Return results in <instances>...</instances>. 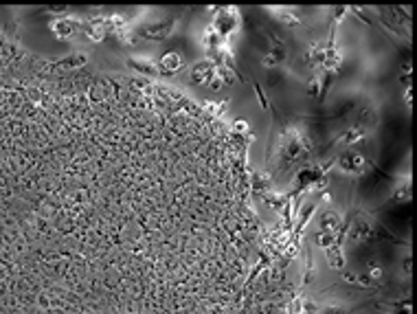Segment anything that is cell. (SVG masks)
<instances>
[{
	"label": "cell",
	"mask_w": 417,
	"mask_h": 314,
	"mask_svg": "<svg viewBox=\"0 0 417 314\" xmlns=\"http://www.w3.org/2000/svg\"><path fill=\"white\" fill-rule=\"evenodd\" d=\"M371 277L380 279V277H382V270H380V268H371Z\"/></svg>",
	"instance_id": "obj_12"
},
{
	"label": "cell",
	"mask_w": 417,
	"mask_h": 314,
	"mask_svg": "<svg viewBox=\"0 0 417 314\" xmlns=\"http://www.w3.org/2000/svg\"><path fill=\"white\" fill-rule=\"evenodd\" d=\"M263 64H266V66H277V64H279V59L274 57L272 53H268V55H263Z\"/></svg>",
	"instance_id": "obj_10"
},
{
	"label": "cell",
	"mask_w": 417,
	"mask_h": 314,
	"mask_svg": "<svg viewBox=\"0 0 417 314\" xmlns=\"http://www.w3.org/2000/svg\"><path fill=\"white\" fill-rule=\"evenodd\" d=\"M363 139V130H349V132H345V136H343V143H356V141H360Z\"/></svg>",
	"instance_id": "obj_9"
},
{
	"label": "cell",
	"mask_w": 417,
	"mask_h": 314,
	"mask_svg": "<svg viewBox=\"0 0 417 314\" xmlns=\"http://www.w3.org/2000/svg\"><path fill=\"white\" fill-rule=\"evenodd\" d=\"M235 130H240V132H244V130H246V123H244L242 119H237V123H235Z\"/></svg>",
	"instance_id": "obj_13"
},
{
	"label": "cell",
	"mask_w": 417,
	"mask_h": 314,
	"mask_svg": "<svg viewBox=\"0 0 417 314\" xmlns=\"http://www.w3.org/2000/svg\"><path fill=\"white\" fill-rule=\"evenodd\" d=\"M338 167L345 171V174L358 176V174H363V169H365V158H363V154H358V152H347V154H343L338 158Z\"/></svg>",
	"instance_id": "obj_1"
},
{
	"label": "cell",
	"mask_w": 417,
	"mask_h": 314,
	"mask_svg": "<svg viewBox=\"0 0 417 314\" xmlns=\"http://www.w3.org/2000/svg\"><path fill=\"white\" fill-rule=\"evenodd\" d=\"M182 68V57L178 53H165L160 57V70L162 73H176V70H180Z\"/></svg>",
	"instance_id": "obj_4"
},
{
	"label": "cell",
	"mask_w": 417,
	"mask_h": 314,
	"mask_svg": "<svg viewBox=\"0 0 417 314\" xmlns=\"http://www.w3.org/2000/svg\"><path fill=\"white\" fill-rule=\"evenodd\" d=\"M171 27H174V20H167L160 24H147V27L139 29V35L145 40H165L171 33Z\"/></svg>",
	"instance_id": "obj_2"
},
{
	"label": "cell",
	"mask_w": 417,
	"mask_h": 314,
	"mask_svg": "<svg viewBox=\"0 0 417 314\" xmlns=\"http://www.w3.org/2000/svg\"><path fill=\"white\" fill-rule=\"evenodd\" d=\"M321 226H323L325 233H329V235H334V233H336V229H338V217L334 215V211H327V213L323 215Z\"/></svg>",
	"instance_id": "obj_7"
},
{
	"label": "cell",
	"mask_w": 417,
	"mask_h": 314,
	"mask_svg": "<svg viewBox=\"0 0 417 314\" xmlns=\"http://www.w3.org/2000/svg\"><path fill=\"white\" fill-rule=\"evenodd\" d=\"M327 260H329V266L332 268H343L345 266V257H343V253H340V248H332V246H327Z\"/></svg>",
	"instance_id": "obj_8"
},
{
	"label": "cell",
	"mask_w": 417,
	"mask_h": 314,
	"mask_svg": "<svg viewBox=\"0 0 417 314\" xmlns=\"http://www.w3.org/2000/svg\"><path fill=\"white\" fill-rule=\"evenodd\" d=\"M211 77H213V64L211 62H202V64H198L196 68H193V73H191V79L193 82H198V84H211Z\"/></svg>",
	"instance_id": "obj_5"
},
{
	"label": "cell",
	"mask_w": 417,
	"mask_h": 314,
	"mask_svg": "<svg viewBox=\"0 0 417 314\" xmlns=\"http://www.w3.org/2000/svg\"><path fill=\"white\" fill-rule=\"evenodd\" d=\"M235 24H237V16H217V20H215L217 33H222V35L231 33L233 29H235Z\"/></svg>",
	"instance_id": "obj_6"
},
{
	"label": "cell",
	"mask_w": 417,
	"mask_h": 314,
	"mask_svg": "<svg viewBox=\"0 0 417 314\" xmlns=\"http://www.w3.org/2000/svg\"><path fill=\"white\" fill-rule=\"evenodd\" d=\"M77 27H79V24L75 22V20H70V18H59V20H55V22L51 24V29L55 31L57 38H70V35L77 31Z\"/></svg>",
	"instance_id": "obj_3"
},
{
	"label": "cell",
	"mask_w": 417,
	"mask_h": 314,
	"mask_svg": "<svg viewBox=\"0 0 417 314\" xmlns=\"http://www.w3.org/2000/svg\"><path fill=\"white\" fill-rule=\"evenodd\" d=\"M323 314H343V308H323Z\"/></svg>",
	"instance_id": "obj_11"
}]
</instances>
